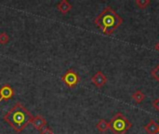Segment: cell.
<instances>
[{"label": "cell", "mask_w": 159, "mask_h": 134, "mask_svg": "<svg viewBox=\"0 0 159 134\" xmlns=\"http://www.w3.org/2000/svg\"><path fill=\"white\" fill-rule=\"evenodd\" d=\"M3 119L16 132H22L32 121V114L20 103H16L15 105L7 112Z\"/></svg>", "instance_id": "1"}, {"label": "cell", "mask_w": 159, "mask_h": 134, "mask_svg": "<svg viewBox=\"0 0 159 134\" xmlns=\"http://www.w3.org/2000/svg\"><path fill=\"white\" fill-rule=\"evenodd\" d=\"M94 22L104 35H110L123 23V19L108 6L95 18Z\"/></svg>", "instance_id": "2"}, {"label": "cell", "mask_w": 159, "mask_h": 134, "mask_svg": "<svg viewBox=\"0 0 159 134\" xmlns=\"http://www.w3.org/2000/svg\"><path fill=\"white\" fill-rule=\"evenodd\" d=\"M131 126L129 120L121 113L116 114L109 122V130L113 134H126Z\"/></svg>", "instance_id": "3"}, {"label": "cell", "mask_w": 159, "mask_h": 134, "mask_svg": "<svg viewBox=\"0 0 159 134\" xmlns=\"http://www.w3.org/2000/svg\"><path fill=\"white\" fill-rule=\"evenodd\" d=\"M61 81L70 89L75 88L78 83L80 82V76L73 69L67 70V72L61 76Z\"/></svg>", "instance_id": "4"}, {"label": "cell", "mask_w": 159, "mask_h": 134, "mask_svg": "<svg viewBox=\"0 0 159 134\" xmlns=\"http://www.w3.org/2000/svg\"><path fill=\"white\" fill-rule=\"evenodd\" d=\"M14 96V90L9 84H5L0 88V102L12 99Z\"/></svg>", "instance_id": "5"}, {"label": "cell", "mask_w": 159, "mask_h": 134, "mask_svg": "<svg viewBox=\"0 0 159 134\" xmlns=\"http://www.w3.org/2000/svg\"><path fill=\"white\" fill-rule=\"evenodd\" d=\"M91 82H92L97 88H102V87L107 83V77H106V76H105L102 71H98V72L91 77Z\"/></svg>", "instance_id": "6"}, {"label": "cell", "mask_w": 159, "mask_h": 134, "mask_svg": "<svg viewBox=\"0 0 159 134\" xmlns=\"http://www.w3.org/2000/svg\"><path fill=\"white\" fill-rule=\"evenodd\" d=\"M31 123L33 124L34 128L37 131H41L43 128H45L47 126V120L44 117L42 116H35V117H33V119L31 121Z\"/></svg>", "instance_id": "7"}, {"label": "cell", "mask_w": 159, "mask_h": 134, "mask_svg": "<svg viewBox=\"0 0 159 134\" xmlns=\"http://www.w3.org/2000/svg\"><path fill=\"white\" fill-rule=\"evenodd\" d=\"M57 8L62 14H66V13H68L72 9V5L67 0H61L60 3H58Z\"/></svg>", "instance_id": "8"}, {"label": "cell", "mask_w": 159, "mask_h": 134, "mask_svg": "<svg viewBox=\"0 0 159 134\" xmlns=\"http://www.w3.org/2000/svg\"><path fill=\"white\" fill-rule=\"evenodd\" d=\"M144 131L147 134H157L158 132V125L155 120L151 119L149 123L144 126Z\"/></svg>", "instance_id": "9"}, {"label": "cell", "mask_w": 159, "mask_h": 134, "mask_svg": "<svg viewBox=\"0 0 159 134\" xmlns=\"http://www.w3.org/2000/svg\"><path fill=\"white\" fill-rule=\"evenodd\" d=\"M145 94L142 91V90H136L132 95L131 98L132 100L136 103V104H141L144 99H145Z\"/></svg>", "instance_id": "10"}, {"label": "cell", "mask_w": 159, "mask_h": 134, "mask_svg": "<svg viewBox=\"0 0 159 134\" xmlns=\"http://www.w3.org/2000/svg\"><path fill=\"white\" fill-rule=\"evenodd\" d=\"M96 128L100 132H106L109 130V122H107L105 119H101L96 125Z\"/></svg>", "instance_id": "11"}, {"label": "cell", "mask_w": 159, "mask_h": 134, "mask_svg": "<svg viewBox=\"0 0 159 134\" xmlns=\"http://www.w3.org/2000/svg\"><path fill=\"white\" fill-rule=\"evenodd\" d=\"M135 4L141 9H144V8L148 7V6L151 4V1L150 0H136L135 1Z\"/></svg>", "instance_id": "12"}, {"label": "cell", "mask_w": 159, "mask_h": 134, "mask_svg": "<svg viewBox=\"0 0 159 134\" xmlns=\"http://www.w3.org/2000/svg\"><path fill=\"white\" fill-rule=\"evenodd\" d=\"M9 41V36L7 33L3 32L0 34V44L1 45H6Z\"/></svg>", "instance_id": "13"}, {"label": "cell", "mask_w": 159, "mask_h": 134, "mask_svg": "<svg viewBox=\"0 0 159 134\" xmlns=\"http://www.w3.org/2000/svg\"><path fill=\"white\" fill-rule=\"evenodd\" d=\"M151 76L154 79H156L157 81L159 82V64L157 65L152 71H151Z\"/></svg>", "instance_id": "14"}, {"label": "cell", "mask_w": 159, "mask_h": 134, "mask_svg": "<svg viewBox=\"0 0 159 134\" xmlns=\"http://www.w3.org/2000/svg\"><path fill=\"white\" fill-rule=\"evenodd\" d=\"M40 134H54L53 133V132H52V130L51 129H49L48 127H45V128H43L41 131H40Z\"/></svg>", "instance_id": "15"}, {"label": "cell", "mask_w": 159, "mask_h": 134, "mask_svg": "<svg viewBox=\"0 0 159 134\" xmlns=\"http://www.w3.org/2000/svg\"><path fill=\"white\" fill-rule=\"evenodd\" d=\"M153 107H154L157 111H159V98H157V99L153 102Z\"/></svg>", "instance_id": "16"}, {"label": "cell", "mask_w": 159, "mask_h": 134, "mask_svg": "<svg viewBox=\"0 0 159 134\" xmlns=\"http://www.w3.org/2000/svg\"><path fill=\"white\" fill-rule=\"evenodd\" d=\"M155 49L157 51V52H159V41L156 44V46H155Z\"/></svg>", "instance_id": "17"}, {"label": "cell", "mask_w": 159, "mask_h": 134, "mask_svg": "<svg viewBox=\"0 0 159 134\" xmlns=\"http://www.w3.org/2000/svg\"><path fill=\"white\" fill-rule=\"evenodd\" d=\"M157 133L159 134V125H158V132H157Z\"/></svg>", "instance_id": "18"}]
</instances>
